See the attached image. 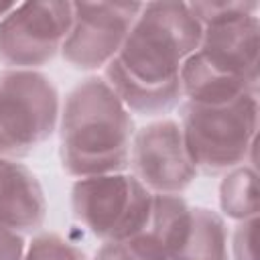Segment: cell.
I'll use <instances>...</instances> for the list:
<instances>
[{
	"mask_svg": "<svg viewBox=\"0 0 260 260\" xmlns=\"http://www.w3.org/2000/svg\"><path fill=\"white\" fill-rule=\"evenodd\" d=\"M47 197L39 177L20 160L0 156V223L24 234L43 228Z\"/></svg>",
	"mask_w": 260,
	"mask_h": 260,
	"instance_id": "30bf717a",
	"label": "cell"
},
{
	"mask_svg": "<svg viewBox=\"0 0 260 260\" xmlns=\"http://www.w3.org/2000/svg\"><path fill=\"white\" fill-rule=\"evenodd\" d=\"M134 120L102 75L69 89L59 114V160L73 179L128 171Z\"/></svg>",
	"mask_w": 260,
	"mask_h": 260,
	"instance_id": "7a4b0ae2",
	"label": "cell"
},
{
	"mask_svg": "<svg viewBox=\"0 0 260 260\" xmlns=\"http://www.w3.org/2000/svg\"><path fill=\"white\" fill-rule=\"evenodd\" d=\"M150 193L128 171L75 179L71 187L73 217L100 242H128L148 221Z\"/></svg>",
	"mask_w": 260,
	"mask_h": 260,
	"instance_id": "5b68a950",
	"label": "cell"
},
{
	"mask_svg": "<svg viewBox=\"0 0 260 260\" xmlns=\"http://www.w3.org/2000/svg\"><path fill=\"white\" fill-rule=\"evenodd\" d=\"M61 95L37 69H0V156L20 160L59 126Z\"/></svg>",
	"mask_w": 260,
	"mask_h": 260,
	"instance_id": "277c9868",
	"label": "cell"
},
{
	"mask_svg": "<svg viewBox=\"0 0 260 260\" xmlns=\"http://www.w3.org/2000/svg\"><path fill=\"white\" fill-rule=\"evenodd\" d=\"M193 16L201 26L213 22L236 20L244 16H254L260 12V2L256 0H205V2H189Z\"/></svg>",
	"mask_w": 260,
	"mask_h": 260,
	"instance_id": "5bb4252c",
	"label": "cell"
},
{
	"mask_svg": "<svg viewBox=\"0 0 260 260\" xmlns=\"http://www.w3.org/2000/svg\"><path fill=\"white\" fill-rule=\"evenodd\" d=\"M203 26L189 2H142L120 49L102 77L130 114L165 116L183 102L179 71L199 49Z\"/></svg>",
	"mask_w": 260,
	"mask_h": 260,
	"instance_id": "6da1fadb",
	"label": "cell"
},
{
	"mask_svg": "<svg viewBox=\"0 0 260 260\" xmlns=\"http://www.w3.org/2000/svg\"><path fill=\"white\" fill-rule=\"evenodd\" d=\"M24 248V236L0 223V260H22Z\"/></svg>",
	"mask_w": 260,
	"mask_h": 260,
	"instance_id": "e0dca14e",
	"label": "cell"
},
{
	"mask_svg": "<svg viewBox=\"0 0 260 260\" xmlns=\"http://www.w3.org/2000/svg\"><path fill=\"white\" fill-rule=\"evenodd\" d=\"M175 260H230V230L219 211L191 205L187 232Z\"/></svg>",
	"mask_w": 260,
	"mask_h": 260,
	"instance_id": "7c38bea8",
	"label": "cell"
},
{
	"mask_svg": "<svg viewBox=\"0 0 260 260\" xmlns=\"http://www.w3.org/2000/svg\"><path fill=\"white\" fill-rule=\"evenodd\" d=\"M130 175L154 195H183L197 179L179 120L156 118L134 130L128 156Z\"/></svg>",
	"mask_w": 260,
	"mask_h": 260,
	"instance_id": "ba28073f",
	"label": "cell"
},
{
	"mask_svg": "<svg viewBox=\"0 0 260 260\" xmlns=\"http://www.w3.org/2000/svg\"><path fill=\"white\" fill-rule=\"evenodd\" d=\"M217 199H219V213L223 215V219H232L238 223L258 217L260 193H258L256 165L244 162L221 175Z\"/></svg>",
	"mask_w": 260,
	"mask_h": 260,
	"instance_id": "4fadbf2b",
	"label": "cell"
},
{
	"mask_svg": "<svg viewBox=\"0 0 260 260\" xmlns=\"http://www.w3.org/2000/svg\"><path fill=\"white\" fill-rule=\"evenodd\" d=\"M91 260H142L136 256L126 242H102V246L95 250Z\"/></svg>",
	"mask_w": 260,
	"mask_h": 260,
	"instance_id": "ac0fdd59",
	"label": "cell"
},
{
	"mask_svg": "<svg viewBox=\"0 0 260 260\" xmlns=\"http://www.w3.org/2000/svg\"><path fill=\"white\" fill-rule=\"evenodd\" d=\"M191 203L183 195H154L146 225L126 242L142 260H175L189 223Z\"/></svg>",
	"mask_w": 260,
	"mask_h": 260,
	"instance_id": "8fae6325",
	"label": "cell"
},
{
	"mask_svg": "<svg viewBox=\"0 0 260 260\" xmlns=\"http://www.w3.org/2000/svg\"><path fill=\"white\" fill-rule=\"evenodd\" d=\"M14 6H16V2H0V20L6 18L14 10Z\"/></svg>",
	"mask_w": 260,
	"mask_h": 260,
	"instance_id": "d6986e66",
	"label": "cell"
},
{
	"mask_svg": "<svg viewBox=\"0 0 260 260\" xmlns=\"http://www.w3.org/2000/svg\"><path fill=\"white\" fill-rule=\"evenodd\" d=\"M258 217L238 221L230 232V260H256Z\"/></svg>",
	"mask_w": 260,
	"mask_h": 260,
	"instance_id": "2e32d148",
	"label": "cell"
},
{
	"mask_svg": "<svg viewBox=\"0 0 260 260\" xmlns=\"http://www.w3.org/2000/svg\"><path fill=\"white\" fill-rule=\"evenodd\" d=\"M258 116V95H244L219 106L183 100L179 104V126L197 173L221 177L244 162L256 165Z\"/></svg>",
	"mask_w": 260,
	"mask_h": 260,
	"instance_id": "3957f363",
	"label": "cell"
},
{
	"mask_svg": "<svg viewBox=\"0 0 260 260\" xmlns=\"http://www.w3.org/2000/svg\"><path fill=\"white\" fill-rule=\"evenodd\" d=\"M193 57L215 77L260 93V16L203 26Z\"/></svg>",
	"mask_w": 260,
	"mask_h": 260,
	"instance_id": "9c48e42d",
	"label": "cell"
},
{
	"mask_svg": "<svg viewBox=\"0 0 260 260\" xmlns=\"http://www.w3.org/2000/svg\"><path fill=\"white\" fill-rule=\"evenodd\" d=\"M22 260H89L87 254L55 232H41L26 242Z\"/></svg>",
	"mask_w": 260,
	"mask_h": 260,
	"instance_id": "9a60e30c",
	"label": "cell"
},
{
	"mask_svg": "<svg viewBox=\"0 0 260 260\" xmlns=\"http://www.w3.org/2000/svg\"><path fill=\"white\" fill-rule=\"evenodd\" d=\"M71 18L73 6L67 0L16 2L0 20V65L39 71L61 53Z\"/></svg>",
	"mask_w": 260,
	"mask_h": 260,
	"instance_id": "8992f818",
	"label": "cell"
},
{
	"mask_svg": "<svg viewBox=\"0 0 260 260\" xmlns=\"http://www.w3.org/2000/svg\"><path fill=\"white\" fill-rule=\"evenodd\" d=\"M71 28L59 55L73 69L98 71L120 53L142 2H71Z\"/></svg>",
	"mask_w": 260,
	"mask_h": 260,
	"instance_id": "52a82bcc",
	"label": "cell"
}]
</instances>
